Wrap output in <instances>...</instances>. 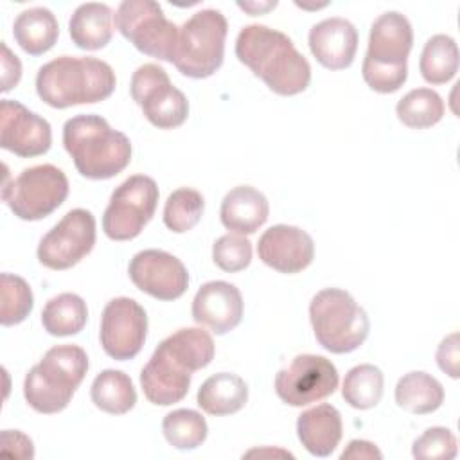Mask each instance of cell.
<instances>
[{"label":"cell","mask_w":460,"mask_h":460,"mask_svg":"<svg viewBox=\"0 0 460 460\" xmlns=\"http://www.w3.org/2000/svg\"><path fill=\"white\" fill-rule=\"evenodd\" d=\"M147 334L146 309L129 296L111 298L101 316L102 350L117 361L133 359L144 347Z\"/></svg>","instance_id":"cell-14"},{"label":"cell","mask_w":460,"mask_h":460,"mask_svg":"<svg viewBox=\"0 0 460 460\" xmlns=\"http://www.w3.org/2000/svg\"><path fill=\"white\" fill-rule=\"evenodd\" d=\"M228 22L217 9L194 13L178 32L174 66L180 74L192 79L214 75L225 58Z\"/></svg>","instance_id":"cell-7"},{"label":"cell","mask_w":460,"mask_h":460,"mask_svg":"<svg viewBox=\"0 0 460 460\" xmlns=\"http://www.w3.org/2000/svg\"><path fill=\"white\" fill-rule=\"evenodd\" d=\"M458 453L455 433L444 426L428 428L419 438L413 440L411 455L419 460H451Z\"/></svg>","instance_id":"cell-37"},{"label":"cell","mask_w":460,"mask_h":460,"mask_svg":"<svg viewBox=\"0 0 460 460\" xmlns=\"http://www.w3.org/2000/svg\"><path fill=\"white\" fill-rule=\"evenodd\" d=\"M115 29L142 54L174 63L180 27L153 0H124L113 16Z\"/></svg>","instance_id":"cell-9"},{"label":"cell","mask_w":460,"mask_h":460,"mask_svg":"<svg viewBox=\"0 0 460 460\" xmlns=\"http://www.w3.org/2000/svg\"><path fill=\"white\" fill-rule=\"evenodd\" d=\"M259 259L279 273H300L314 259L313 237L293 225H273L259 237Z\"/></svg>","instance_id":"cell-17"},{"label":"cell","mask_w":460,"mask_h":460,"mask_svg":"<svg viewBox=\"0 0 460 460\" xmlns=\"http://www.w3.org/2000/svg\"><path fill=\"white\" fill-rule=\"evenodd\" d=\"M158 185L151 176L133 174L126 178L110 196L102 214V230L111 241H131L155 216L158 205Z\"/></svg>","instance_id":"cell-10"},{"label":"cell","mask_w":460,"mask_h":460,"mask_svg":"<svg viewBox=\"0 0 460 460\" xmlns=\"http://www.w3.org/2000/svg\"><path fill=\"white\" fill-rule=\"evenodd\" d=\"M88 320L86 302L75 293H59L52 296L43 311L41 323L50 336L79 334Z\"/></svg>","instance_id":"cell-29"},{"label":"cell","mask_w":460,"mask_h":460,"mask_svg":"<svg viewBox=\"0 0 460 460\" xmlns=\"http://www.w3.org/2000/svg\"><path fill=\"white\" fill-rule=\"evenodd\" d=\"M309 320L316 341L332 354H349L361 347L370 320L354 296L340 288L318 291L309 304Z\"/></svg>","instance_id":"cell-6"},{"label":"cell","mask_w":460,"mask_h":460,"mask_svg":"<svg viewBox=\"0 0 460 460\" xmlns=\"http://www.w3.org/2000/svg\"><path fill=\"white\" fill-rule=\"evenodd\" d=\"M341 435V413L332 404H316L296 419V437L313 456H329L338 447Z\"/></svg>","instance_id":"cell-22"},{"label":"cell","mask_w":460,"mask_h":460,"mask_svg":"<svg viewBox=\"0 0 460 460\" xmlns=\"http://www.w3.org/2000/svg\"><path fill=\"white\" fill-rule=\"evenodd\" d=\"M90 397L101 411L111 415H124L137 404V390L131 377L115 368H106L95 376Z\"/></svg>","instance_id":"cell-28"},{"label":"cell","mask_w":460,"mask_h":460,"mask_svg":"<svg viewBox=\"0 0 460 460\" xmlns=\"http://www.w3.org/2000/svg\"><path fill=\"white\" fill-rule=\"evenodd\" d=\"M237 7L246 11L250 16H257V14H264L271 9L277 7V2H237Z\"/></svg>","instance_id":"cell-42"},{"label":"cell","mask_w":460,"mask_h":460,"mask_svg":"<svg viewBox=\"0 0 460 460\" xmlns=\"http://www.w3.org/2000/svg\"><path fill=\"white\" fill-rule=\"evenodd\" d=\"M413 47L410 20L388 11L377 16L370 27L368 47L361 65L363 81L377 93H394L408 79V56Z\"/></svg>","instance_id":"cell-4"},{"label":"cell","mask_w":460,"mask_h":460,"mask_svg":"<svg viewBox=\"0 0 460 460\" xmlns=\"http://www.w3.org/2000/svg\"><path fill=\"white\" fill-rule=\"evenodd\" d=\"M192 372L181 367L160 345L140 372V386L146 399L156 406L180 402L190 388Z\"/></svg>","instance_id":"cell-19"},{"label":"cell","mask_w":460,"mask_h":460,"mask_svg":"<svg viewBox=\"0 0 460 460\" xmlns=\"http://www.w3.org/2000/svg\"><path fill=\"white\" fill-rule=\"evenodd\" d=\"M270 216L268 198L252 185H239L228 190L221 201L219 217L232 234H255Z\"/></svg>","instance_id":"cell-21"},{"label":"cell","mask_w":460,"mask_h":460,"mask_svg":"<svg viewBox=\"0 0 460 460\" xmlns=\"http://www.w3.org/2000/svg\"><path fill=\"white\" fill-rule=\"evenodd\" d=\"M162 431L165 440L181 451L196 449L199 447L207 435H208V426L205 417L189 408H180L169 411L164 420H162Z\"/></svg>","instance_id":"cell-33"},{"label":"cell","mask_w":460,"mask_h":460,"mask_svg":"<svg viewBox=\"0 0 460 460\" xmlns=\"http://www.w3.org/2000/svg\"><path fill=\"white\" fill-rule=\"evenodd\" d=\"M52 144L50 124L18 101L0 102V146L20 158L45 155Z\"/></svg>","instance_id":"cell-16"},{"label":"cell","mask_w":460,"mask_h":460,"mask_svg":"<svg viewBox=\"0 0 460 460\" xmlns=\"http://www.w3.org/2000/svg\"><path fill=\"white\" fill-rule=\"evenodd\" d=\"M97 223L90 210L72 208L40 241L36 255L49 270H68L81 262L95 244Z\"/></svg>","instance_id":"cell-12"},{"label":"cell","mask_w":460,"mask_h":460,"mask_svg":"<svg viewBox=\"0 0 460 460\" xmlns=\"http://www.w3.org/2000/svg\"><path fill=\"white\" fill-rule=\"evenodd\" d=\"M235 56L273 93L291 97L311 83V65L291 38L268 25L252 23L239 31Z\"/></svg>","instance_id":"cell-1"},{"label":"cell","mask_w":460,"mask_h":460,"mask_svg":"<svg viewBox=\"0 0 460 460\" xmlns=\"http://www.w3.org/2000/svg\"><path fill=\"white\" fill-rule=\"evenodd\" d=\"M128 273L137 289L164 302L180 298L189 288L185 264L176 255L156 248L135 253Z\"/></svg>","instance_id":"cell-15"},{"label":"cell","mask_w":460,"mask_h":460,"mask_svg":"<svg viewBox=\"0 0 460 460\" xmlns=\"http://www.w3.org/2000/svg\"><path fill=\"white\" fill-rule=\"evenodd\" d=\"M248 401V385L232 372H219L207 377L196 395L198 406L216 417L232 415L244 408Z\"/></svg>","instance_id":"cell-24"},{"label":"cell","mask_w":460,"mask_h":460,"mask_svg":"<svg viewBox=\"0 0 460 460\" xmlns=\"http://www.w3.org/2000/svg\"><path fill=\"white\" fill-rule=\"evenodd\" d=\"M356 27L340 16L325 18L309 31V49L316 61L327 70L349 68L358 50Z\"/></svg>","instance_id":"cell-20"},{"label":"cell","mask_w":460,"mask_h":460,"mask_svg":"<svg viewBox=\"0 0 460 460\" xmlns=\"http://www.w3.org/2000/svg\"><path fill=\"white\" fill-rule=\"evenodd\" d=\"M385 377L379 367L363 363L352 367L343 379L341 397L356 410H368L379 404L383 397Z\"/></svg>","instance_id":"cell-31"},{"label":"cell","mask_w":460,"mask_h":460,"mask_svg":"<svg viewBox=\"0 0 460 460\" xmlns=\"http://www.w3.org/2000/svg\"><path fill=\"white\" fill-rule=\"evenodd\" d=\"M13 36L23 52L29 56H41L56 45L59 25L50 9L31 7L16 16Z\"/></svg>","instance_id":"cell-25"},{"label":"cell","mask_w":460,"mask_h":460,"mask_svg":"<svg viewBox=\"0 0 460 460\" xmlns=\"http://www.w3.org/2000/svg\"><path fill=\"white\" fill-rule=\"evenodd\" d=\"M212 261L226 273L243 271L252 262V243L241 234H225L212 244Z\"/></svg>","instance_id":"cell-36"},{"label":"cell","mask_w":460,"mask_h":460,"mask_svg":"<svg viewBox=\"0 0 460 460\" xmlns=\"http://www.w3.org/2000/svg\"><path fill=\"white\" fill-rule=\"evenodd\" d=\"M243 456H246V458H252V456H259V458H262V456H279V458H293V455H291V453H288V451H284V449H271V447H262V449H252V451L244 453Z\"/></svg>","instance_id":"cell-43"},{"label":"cell","mask_w":460,"mask_h":460,"mask_svg":"<svg viewBox=\"0 0 460 460\" xmlns=\"http://www.w3.org/2000/svg\"><path fill=\"white\" fill-rule=\"evenodd\" d=\"M117 86L113 68L97 58L59 56L36 74V92L50 108L65 110L108 99Z\"/></svg>","instance_id":"cell-2"},{"label":"cell","mask_w":460,"mask_h":460,"mask_svg":"<svg viewBox=\"0 0 460 460\" xmlns=\"http://www.w3.org/2000/svg\"><path fill=\"white\" fill-rule=\"evenodd\" d=\"M0 453L18 460H32L34 458V444L31 437L22 433L20 429H4L0 435Z\"/></svg>","instance_id":"cell-39"},{"label":"cell","mask_w":460,"mask_h":460,"mask_svg":"<svg viewBox=\"0 0 460 460\" xmlns=\"http://www.w3.org/2000/svg\"><path fill=\"white\" fill-rule=\"evenodd\" d=\"M383 453L374 442L354 438L340 455V460H381Z\"/></svg>","instance_id":"cell-41"},{"label":"cell","mask_w":460,"mask_h":460,"mask_svg":"<svg viewBox=\"0 0 460 460\" xmlns=\"http://www.w3.org/2000/svg\"><path fill=\"white\" fill-rule=\"evenodd\" d=\"M34 307L32 289L25 279L2 273L0 277V323L11 327L22 323Z\"/></svg>","instance_id":"cell-35"},{"label":"cell","mask_w":460,"mask_h":460,"mask_svg":"<svg viewBox=\"0 0 460 460\" xmlns=\"http://www.w3.org/2000/svg\"><path fill=\"white\" fill-rule=\"evenodd\" d=\"M435 358H437L438 368L444 374H447L453 379H458V376H460V336L456 331L447 334L440 341Z\"/></svg>","instance_id":"cell-38"},{"label":"cell","mask_w":460,"mask_h":460,"mask_svg":"<svg viewBox=\"0 0 460 460\" xmlns=\"http://www.w3.org/2000/svg\"><path fill=\"white\" fill-rule=\"evenodd\" d=\"M446 106L442 97L431 88L410 90L395 106L397 119L411 129H426L438 124Z\"/></svg>","instance_id":"cell-32"},{"label":"cell","mask_w":460,"mask_h":460,"mask_svg":"<svg viewBox=\"0 0 460 460\" xmlns=\"http://www.w3.org/2000/svg\"><path fill=\"white\" fill-rule=\"evenodd\" d=\"M338 370L331 359L320 354H298L275 376V392L289 406H307L334 394Z\"/></svg>","instance_id":"cell-13"},{"label":"cell","mask_w":460,"mask_h":460,"mask_svg":"<svg viewBox=\"0 0 460 460\" xmlns=\"http://www.w3.org/2000/svg\"><path fill=\"white\" fill-rule=\"evenodd\" d=\"M88 372V356L79 345L49 349L23 379L27 404L45 415L63 411Z\"/></svg>","instance_id":"cell-5"},{"label":"cell","mask_w":460,"mask_h":460,"mask_svg":"<svg viewBox=\"0 0 460 460\" xmlns=\"http://www.w3.org/2000/svg\"><path fill=\"white\" fill-rule=\"evenodd\" d=\"M2 49V56H0V63H2V92H9L13 88H16V84L22 79V63L18 59L16 54L11 52V49L7 47L5 41L0 43Z\"/></svg>","instance_id":"cell-40"},{"label":"cell","mask_w":460,"mask_h":460,"mask_svg":"<svg viewBox=\"0 0 460 460\" xmlns=\"http://www.w3.org/2000/svg\"><path fill=\"white\" fill-rule=\"evenodd\" d=\"M205 212V198L190 187L176 189L169 194L164 207V225L174 234L192 230Z\"/></svg>","instance_id":"cell-34"},{"label":"cell","mask_w":460,"mask_h":460,"mask_svg":"<svg viewBox=\"0 0 460 460\" xmlns=\"http://www.w3.org/2000/svg\"><path fill=\"white\" fill-rule=\"evenodd\" d=\"M458 45L447 34L431 36L420 54L419 70L426 83L446 84L458 72Z\"/></svg>","instance_id":"cell-30"},{"label":"cell","mask_w":460,"mask_h":460,"mask_svg":"<svg viewBox=\"0 0 460 460\" xmlns=\"http://www.w3.org/2000/svg\"><path fill=\"white\" fill-rule=\"evenodd\" d=\"M158 345L192 374L208 367L216 354V345L210 332L201 327L178 329Z\"/></svg>","instance_id":"cell-27"},{"label":"cell","mask_w":460,"mask_h":460,"mask_svg":"<svg viewBox=\"0 0 460 460\" xmlns=\"http://www.w3.org/2000/svg\"><path fill=\"white\" fill-rule=\"evenodd\" d=\"M129 92L144 117L158 129H174L189 117L185 93L172 86L167 72L156 63L140 65L133 72Z\"/></svg>","instance_id":"cell-11"},{"label":"cell","mask_w":460,"mask_h":460,"mask_svg":"<svg viewBox=\"0 0 460 460\" xmlns=\"http://www.w3.org/2000/svg\"><path fill=\"white\" fill-rule=\"evenodd\" d=\"M66 174L52 165L41 164L23 169L2 185V201L23 221H40L63 205L68 196Z\"/></svg>","instance_id":"cell-8"},{"label":"cell","mask_w":460,"mask_h":460,"mask_svg":"<svg viewBox=\"0 0 460 460\" xmlns=\"http://www.w3.org/2000/svg\"><path fill=\"white\" fill-rule=\"evenodd\" d=\"M63 146L77 172L88 180H110L131 162V142L101 115H75L63 126Z\"/></svg>","instance_id":"cell-3"},{"label":"cell","mask_w":460,"mask_h":460,"mask_svg":"<svg viewBox=\"0 0 460 460\" xmlns=\"http://www.w3.org/2000/svg\"><path fill=\"white\" fill-rule=\"evenodd\" d=\"M244 302L239 288L225 280L205 282L194 295L192 318L214 334L234 331L243 320Z\"/></svg>","instance_id":"cell-18"},{"label":"cell","mask_w":460,"mask_h":460,"mask_svg":"<svg viewBox=\"0 0 460 460\" xmlns=\"http://www.w3.org/2000/svg\"><path fill=\"white\" fill-rule=\"evenodd\" d=\"M113 11L101 2L81 4L70 16L72 43L83 50H101L113 36Z\"/></svg>","instance_id":"cell-23"},{"label":"cell","mask_w":460,"mask_h":460,"mask_svg":"<svg viewBox=\"0 0 460 460\" xmlns=\"http://www.w3.org/2000/svg\"><path fill=\"white\" fill-rule=\"evenodd\" d=\"M395 402L399 408L426 415L437 411L444 402L442 383L424 370H413L404 374L395 385Z\"/></svg>","instance_id":"cell-26"}]
</instances>
